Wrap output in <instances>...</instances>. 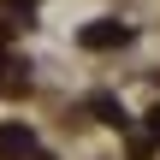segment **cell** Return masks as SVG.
<instances>
[{"label":"cell","mask_w":160,"mask_h":160,"mask_svg":"<svg viewBox=\"0 0 160 160\" xmlns=\"http://www.w3.org/2000/svg\"><path fill=\"white\" fill-rule=\"evenodd\" d=\"M36 154V137L24 125H0V160H30Z\"/></svg>","instance_id":"obj_1"},{"label":"cell","mask_w":160,"mask_h":160,"mask_svg":"<svg viewBox=\"0 0 160 160\" xmlns=\"http://www.w3.org/2000/svg\"><path fill=\"white\" fill-rule=\"evenodd\" d=\"M119 42H131V30H125V24H113V18H101V24H89V30H83V48H119Z\"/></svg>","instance_id":"obj_2"},{"label":"cell","mask_w":160,"mask_h":160,"mask_svg":"<svg viewBox=\"0 0 160 160\" xmlns=\"http://www.w3.org/2000/svg\"><path fill=\"white\" fill-rule=\"evenodd\" d=\"M148 125H154V137H160V113H154V119H148Z\"/></svg>","instance_id":"obj_3"}]
</instances>
